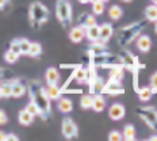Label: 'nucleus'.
<instances>
[{
  "instance_id": "nucleus-45",
  "label": "nucleus",
  "mask_w": 157,
  "mask_h": 141,
  "mask_svg": "<svg viewBox=\"0 0 157 141\" xmlns=\"http://www.w3.org/2000/svg\"><path fill=\"white\" fill-rule=\"evenodd\" d=\"M155 31H156V34H157V22H155Z\"/></svg>"
},
{
  "instance_id": "nucleus-47",
  "label": "nucleus",
  "mask_w": 157,
  "mask_h": 141,
  "mask_svg": "<svg viewBox=\"0 0 157 141\" xmlns=\"http://www.w3.org/2000/svg\"><path fill=\"white\" fill-rule=\"evenodd\" d=\"M95 2H99V0H90V3H95Z\"/></svg>"
},
{
  "instance_id": "nucleus-11",
  "label": "nucleus",
  "mask_w": 157,
  "mask_h": 141,
  "mask_svg": "<svg viewBox=\"0 0 157 141\" xmlns=\"http://www.w3.org/2000/svg\"><path fill=\"white\" fill-rule=\"evenodd\" d=\"M102 94L121 95V94H125V88L122 87V83H113V81H109L107 84H104Z\"/></svg>"
},
{
  "instance_id": "nucleus-4",
  "label": "nucleus",
  "mask_w": 157,
  "mask_h": 141,
  "mask_svg": "<svg viewBox=\"0 0 157 141\" xmlns=\"http://www.w3.org/2000/svg\"><path fill=\"white\" fill-rule=\"evenodd\" d=\"M56 16L58 22L67 27L72 22V4L69 0H57L56 2Z\"/></svg>"
},
{
  "instance_id": "nucleus-24",
  "label": "nucleus",
  "mask_w": 157,
  "mask_h": 141,
  "mask_svg": "<svg viewBox=\"0 0 157 141\" xmlns=\"http://www.w3.org/2000/svg\"><path fill=\"white\" fill-rule=\"evenodd\" d=\"M46 94L49 96V99H60L61 96V88L57 84H48L46 88Z\"/></svg>"
},
{
  "instance_id": "nucleus-5",
  "label": "nucleus",
  "mask_w": 157,
  "mask_h": 141,
  "mask_svg": "<svg viewBox=\"0 0 157 141\" xmlns=\"http://www.w3.org/2000/svg\"><path fill=\"white\" fill-rule=\"evenodd\" d=\"M137 114L152 130H157V110L153 106L138 107Z\"/></svg>"
},
{
  "instance_id": "nucleus-27",
  "label": "nucleus",
  "mask_w": 157,
  "mask_h": 141,
  "mask_svg": "<svg viewBox=\"0 0 157 141\" xmlns=\"http://www.w3.org/2000/svg\"><path fill=\"white\" fill-rule=\"evenodd\" d=\"M80 22H81L80 26H83L84 29L90 27V26L96 25V19H95V16L91 15V14H84V15H81V16H80Z\"/></svg>"
},
{
  "instance_id": "nucleus-49",
  "label": "nucleus",
  "mask_w": 157,
  "mask_h": 141,
  "mask_svg": "<svg viewBox=\"0 0 157 141\" xmlns=\"http://www.w3.org/2000/svg\"><path fill=\"white\" fill-rule=\"evenodd\" d=\"M0 98H2V95H0Z\"/></svg>"
},
{
  "instance_id": "nucleus-10",
  "label": "nucleus",
  "mask_w": 157,
  "mask_h": 141,
  "mask_svg": "<svg viewBox=\"0 0 157 141\" xmlns=\"http://www.w3.org/2000/svg\"><path fill=\"white\" fill-rule=\"evenodd\" d=\"M110 76H109V81L113 83H122L123 77H125V71H123L122 65H114L110 68Z\"/></svg>"
},
{
  "instance_id": "nucleus-29",
  "label": "nucleus",
  "mask_w": 157,
  "mask_h": 141,
  "mask_svg": "<svg viewBox=\"0 0 157 141\" xmlns=\"http://www.w3.org/2000/svg\"><path fill=\"white\" fill-rule=\"evenodd\" d=\"M106 10V3L99 0V2L92 3V14L94 15H102Z\"/></svg>"
},
{
  "instance_id": "nucleus-16",
  "label": "nucleus",
  "mask_w": 157,
  "mask_h": 141,
  "mask_svg": "<svg viewBox=\"0 0 157 141\" xmlns=\"http://www.w3.org/2000/svg\"><path fill=\"white\" fill-rule=\"evenodd\" d=\"M136 92H137V95H138V98H140L141 102H148V100H150L152 96H153V91L149 86H144L141 88L138 87L136 90Z\"/></svg>"
},
{
  "instance_id": "nucleus-34",
  "label": "nucleus",
  "mask_w": 157,
  "mask_h": 141,
  "mask_svg": "<svg viewBox=\"0 0 157 141\" xmlns=\"http://www.w3.org/2000/svg\"><path fill=\"white\" fill-rule=\"evenodd\" d=\"M109 140L110 141H122L123 136H122V133L118 132V130H111L109 133Z\"/></svg>"
},
{
  "instance_id": "nucleus-30",
  "label": "nucleus",
  "mask_w": 157,
  "mask_h": 141,
  "mask_svg": "<svg viewBox=\"0 0 157 141\" xmlns=\"http://www.w3.org/2000/svg\"><path fill=\"white\" fill-rule=\"evenodd\" d=\"M30 44L31 42L29 41L27 38H19V49H21V56H27L29 49H30Z\"/></svg>"
},
{
  "instance_id": "nucleus-13",
  "label": "nucleus",
  "mask_w": 157,
  "mask_h": 141,
  "mask_svg": "<svg viewBox=\"0 0 157 141\" xmlns=\"http://www.w3.org/2000/svg\"><path fill=\"white\" fill-rule=\"evenodd\" d=\"M100 27V35H99V41H102L106 44L109 39L113 37V34H114V27H113V25L109 23V22H106V23H103V25H100L99 26Z\"/></svg>"
},
{
  "instance_id": "nucleus-15",
  "label": "nucleus",
  "mask_w": 157,
  "mask_h": 141,
  "mask_svg": "<svg viewBox=\"0 0 157 141\" xmlns=\"http://www.w3.org/2000/svg\"><path fill=\"white\" fill-rule=\"evenodd\" d=\"M57 109L60 113L63 114H68L73 110V102L69 99V98H61L57 103Z\"/></svg>"
},
{
  "instance_id": "nucleus-18",
  "label": "nucleus",
  "mask_w": 157,
  "mask_h": 141,
  "mask_svg": "<svg viewBox=\"0 0 157 141\" xmlns=\"http://www.w3.org/2000/svg\"><path fill=\"white\" fill-rule=\"evenodd\" d=\"M99 35H100V27L98 23L86 29V37H87V39H90L91 42L98 41V39H99Z\"/></svg>"
},
{
  "instance_id": "nucleus-40",
  "label": "nucleus",
  "mask_w": 157,
  "mask_h": 141,
  "mask_svg": "<svg viewBox=\"0 0 157 141\" xmlns=\"http://www.w3.org/2000/svg\"><path fill=\"white\" fill-rule=\"evenodd\" d=\"M0 141H6V133L0 130Z\"/></svg>"
},
{
  "instance_id": "nucleus-28",
  "label": "nucleus",
  "mask_w": 157,
  "mask_h": 141,
  "mask_svg": "<svg viewBox=\"0 0 157 141\" xmlns=\"http://www.w3.org/2000/svg\"><path fill=\"white\" fill-rule=\"evenodd\" d=\"M41 53H42V45L39 42H31L27 56H30V57H39Z\"/></svg>"
},
{
  "instance_id": "nucleus-8",
  "label": "nucleus",
  "mask_w": 157,
  "mask_h": 141,
  "mask_svg": "<svg viewBox=\"0 0 157 141\" xmlns=\"http://www.w3.org/2000/svg\"><path fill=\"white\" fill-rule=\"evenodd\" d=\"M126 116V109L122 103H113L109 109V117L113 121H121Z\"/></svg>"
},
{
  "instance_id": "nucleus-21",
  "label": "nucleus",
  "mask_w": 157,
  "mask_h": 141,
  "mask_svg": "<svg viewBox=\"0 0 157 141\" xmlns=\"http://www.w3.org/2000/svg\"><path fill=\"white\" fill-rule=\"evenodd\" d=\"M122 136H123V139H125L126 141L136 140L137 132H136V127H134V125H132V123H127V125H125V127H123V132H122Z\"/></svg>"
},
{
  "instance_id": "nucleus-9",
  "label": "nucleus",
  "mask_w": 157,
  "mask_h": 141,
  "mask_svg": "<svg viewBox=\"0 0 157 141\" xmlns=\"http://www.w3.org/2000/svg\"><path fill=\"white\" fill-rule=\"evenodd\" d=\"M136 46L142 53H148L152 49V39L148 34H140L136 39Z\"/></svg>"
},
{
  "instance_id": "nucleus-31",
  "label": "nucleus",
  "mask_w": 157,
  "mask_h": 141,
  "mask_svg": "<svg viewBox=\"0 0 157 141\" xmlns=\"http://www.w3.org/2000/svg\"><path fill=\"white\" fill-rule=\"evenodd\" d=\"M92 95H83L81 96V99H80V106H81V109H84V110H88V109H91V106H92Z\"/></svg>"
},
{
  "instance_id": "nucleus-2",
  "label": "nucleus",
  "mask_w": 157,
  "mask_h": 141,
  "mask_svg": "<svg viewBox=\"0 0 157 141\" xmlns=\"http://www.w3.org/2000/svg\"><path fill=\"white\" fill-rule=\"evenodd\" d=\"M146 25V21H136L132 22V23L123 26V27L119 29V33H118V44L121 46H126V45L132 44V42L138 37L142 33L144 27Z\"/></svg>"
},
{
  "instance_id": "nucleus-36",
  "label": "nucleus",
  "mask_w": 157,
  "mask_h": 141,
  "mask_svg": "<svg viewBox=\"0 0 157 141\" xmlns=\"http://www.w3.org/2000/svg\"><path fill=\"white\" fill-rule=\"evenodd\" d=\"M10 50H12L14 53L21 56V49H19V38L18 39H12L10 44Z\"/></svg>"
},
{
  "instance_id": "nucleus-41",
  "label": "nucleus",
  "mask_w": 157,
  "mask_h": 141,
  "mask_svg": "<svg viewBox=\"0 0 157 141\" xmlns=\"http://www.w3.org/2000/svg\"><path fill=\"white\" fill-rule=\"evenodd\" d=\"M148 140L149 141H157V134H153V136H150Z\"/></svg>"
},
{
  "instance_id": "nucleus-3",
  "label": "nucleus",
  "mask_w": 157,
  "mask_h": 141,
  "mask_svg": "<svg viewBox=\"0 0 157 141\" xmlns=\"http://www.w3.org/2000/svg\"><path fill=\"white\" fill-rule=\"evenodd\" d=\"M49 10L41 2H33L29 7V19L30 25L34 29H39L42 25H45L49 19Z\"/></svg>"
},
{
  "instance_id": "nucleus-22",
  "label": "nucleus",
  "mask_w": 157,
  "mask_h": 141,
  "mask_svg": "<svg viewBox=\"0 0 157 141\" xmlns=\"http://www.w3.org/2000/svg\"><path fill=\"white\" fill-rule=\"evenodd\" d=\"M123 15V10L121 6L118 4H113L111 7L109 8V16L111 21H119Z\"/></svg>"
},
{
  "instance_id": "nucleus-19",
  "label": "nucleus",
  "mask_w": 157,
  "mask_h": 141,
  "mask_svg": "<svg viewBox=\"0 0 157 141\" xmlns=\"http://www.w3.org/2000/svg\"><path fill=\"white\" fill-rule=\"evenodd\" d=\"M18 118H19V123H21V125H23V126L31 125L33 121H34V116H31V114L29 113V111L26 110V109H23V110L19 111Z\"/></svg>"
},
{
  "instance_id": "nucleus-42",
  "label": "nucleus",
  "mask_w": 157,
  "mask_h": 141,
  "mask_svg": "<svg viewBox=\"0 0 157 141\" xmlns=\"http://www.w3.org/2000/svg\"><path fill=\"white\" fill-rule=\"evenodd\" d=\"M78 3H81V4H88L90 0H78Z\"/></svg>"
},
{
  "instance_id": "nucleus-32",
  "label": "nucleus",
  "mask_w": 157,
  "mask_h": 141,
  "mask_svg": "<svg viewBox=\"0 0 157 141\" xmlns=\"http://www.w3.org/2000/svg\"><path fill=\"white\" fill-rule=\"evenodd\" d=\"M4 60H6V63H8V64H15L16 61L19 60V54H16L14 53L12 50H8L4 53Z\"/></svg>"
},
{
  "instance_id": "nucleus-44",
  "label": "nucleus",
  "mask_w": 157,
  "mask_h": 141,
  "mask_svg": "<svg viewBox=\"0 0 157 141\" xmlns=\"http://www.w3.org/2000/svg\"><path fill=\"white\" fill-rule=\"evenodd\" d=\"M121 2H123V3H132L133 0H121Z\"/></svg>"
},
{
  "instance_id": "nucleus-25",
  "label": "nucleus",
  "mask_w": 157,
  "mask_h": 141,
  "mask_svg": "<svg viewBox=\"0 0 157 141\" xmlns=\"http://www.w3.org/2000/svg\"><path fill=\"white\" fill-rule=\"evenodd\" d=\"M145 18L146 21L149 22H157V6L155 4H150V6H146L145 8Z\"/></svg>"
},
{
  "instance_id": "nucleus-43",
  "label": "nucleus",
  "mask_w": 157,
  "mask_h": 141,
  "mask_svg": "<svg viewBox=\"0 0 157 141\" xmlns=\"http://www.w3.org/2000/svg\"><path fill=\"white\" fill-rule=\"evenodd\" d=\"M3 77H4V71H3L2 68H0V80H2Z\"/></svg>"
},
{
  "instance_id": "nucleus-38",
  "label": "nucleus",
  "mask_w": 157,
  "mask_h": 141,
  "mask_svg": "<svg viewBox=\"0 0 157 141\" xmlns=\"http://www.w3.org/2000/svg\"><path fill=\"white\" fill-rule=\"evenodd\" d=\"M18 140H19V137L16 136V134H14V133L6 134V141H18Z\"/></svg>"
},
{
  "instance_id": "nucleus-26",
  "label": "nucleus",
  "mask_w": 157,
  "mask_h": 141,
  "mask_svg": "<svg viewBox=\"0 0 157 141\" xmlns=\"http://www.w3.org/2000/svg\"><path fill=\"white\" fill-rule=\"evenodd\" d=\"M12 94V81H4L0 84V95L2 98H11Z\"/></svg>"
},
{
  "instance_id": "nucleus-23",
  "label": "nucleus",
  "mask_w": 157,
  "mask_h": 141,
  "mask_svg": "<svg viewBox=\"0 0 157 141\" xmlns=\"http://www.w3.org/2000/svg\"><path fill=\"white\" fill-rule=\"evenodd\" d=\"M87 77H88V71L83 67H77L76 71L73 72V79L77 81V83H86L87 81Z\"/></svg>"
},
{
  "instance_id": "nucleus-20",
  "label": "nucleus",
  "mask_w": 157,
  "mask_h": 141,
  "mask_svg": "<svg viewBox=\"0 0 157 141\" xmlns=\"http://www.w3.org/2000/svg\"><path fill=\"white\" fill-rule=\"evenodd\" d=\"M26 86L25 84H22L21 81H12V94H11V96H14V98H21V96H23V95L26 94Z\"/></svg>"
},
{
  "instance_id": "nucleus-46",
  "label": "nucleus",
  "mask_w": 157,
  "mask_h": 141,
  "mask_svg": "<svg viewBox=\"0 0 157 141\" xmlns=\"http://www.w3.org/2000/svg\"><path fill=\"white\" fill-rule=\"evenodd\" d=\"M152 4H155V6H157V0H152Z\"/></svg>"
},
{
  "instance_id": "nucleus-48",
  "label": "nucleus",
  "mask_w": 157,
  "mask_h": 141,
  "mask_svg": "<svg viewBox=\"0 0 157 141\" xmlns=\"http://www.w3.org/2000/svg\"><path fill=\"white\" fill-rule=\"evenodd\" d=\"M102 2H104V3H107V2H110V0H102Z\"/></svg>"
},
{
  "instance_id": "nucleus-6",
  "label": "nucleus",
  "mask_w": 157,
  "mask_h": 141,
  "mask_svg": "<svg viewBox=\"0 0 157 141\" xmlns=\"http://www.w3.org/2000/svg\"><path fill=\"white\" fill-rule=\"evenodd\" d=\"M118 57H119V63L123 69H127L130 72H137V69H138V58L133 53H130L129 50H125Z\"/></svg>"
},
{
  "instance_id": "nucleus-7",
  "label": "nucleus",
  "mask_w": 157,
  "mask_h": 141,
  "mask_svg": "<svg viewBox=\"0 0 157 141\" xmlns=\"http://www.w3.org/2000/svg\"><path fill=\"white\" fill-rule=\"evenodd\" d=\"M61 132L67 140H72L78 136V127L72 118L65 117L63 119V123H61Z\"/></svg>"
},
{
  "instance_id": "nucleus-39",
  "label": "nucleus",
  "mask_w": 157,
  "mask_h": 141,
  "mask_svg": "<svg viewBox=\"0 0 157 141\" xmlns=\"http://www.w3.org/2000/svg\"><path fill=\"white\" fill-rule=\"evenodd\" d=\"M7 3H8V0H0V10H3V8H4Z\"/></svg>"
},
{
  "instance_id": "nucleus-17",
  "label": "nucleus",
  "mask_w": 157,
  "mask_h": 141,
  "mask_svg": "<svg viewBox=\"0 0 157 141\" xmlns=\"http://www.w3.org/2000/svg\"><path fill=\"white\" fill-rule=\"evenodd\" d=\"M104 107H106V99L100 94H96L92 98V106H91V109L94 111H96V113H102L104 110Z\"/></svg>"
},
{
  "instance_id": "nucleus-12",
  "label": "nucleus",
  "mask_w": 157,
  "mask_h": 141,
  "mask_svg": "<svg viewBox=\"0 0 157 141\" xmlns=\"http://www.w3.org/2000/svg\"><path fill=\"white\" fill-rule=\"evenodd\" d=\"M86 38V29L83 26H75L69 31V39L75 44H80Z\"/></svg>"
},
{
  "instance_id": "nucleus-33",
  "label": "nucleus",
  "mask_w": 157,
  "mask_h": 141,
  "mask_svg": "<svg viewBox=\"0 0 157 141\" xmlns=\"http://www.w3.org/2000/svg\"><path fill=\"white\" fill-rule=\"evenodd\" d=\"M25 109L27 110L29 113L31 114V116H34V117H35V116H39V109L37 107V104H35L34 102H31V100H30V102H29L27 104H26Z\"/></svg>"
},
{
  "instance_id": "nucleus-35",
  "label": "nucleus",
  "mask_w": 157,
  "mask_h": 141,
  "mask_svg": "<svg viewBox=\"0 0 157 141\" xmlns=\"http://www.w3.org/2000/svg\"><path fill=\"white\" fill-rule=\"evenodd\" d=\"M149 87L152 88L153 94L157 92V71L155 72V73L150 76V80H149Z\"/></svg>"
},
{
  "instance_id": "nucleus-37",
  "label": "nucleus",
  "mask_w": 157,
  "mask_h": 141,
  "mask_svg": "<svg viewBox=\"0 0 157 141\" xmlns=\"http://www.w3.org/2000/svg\"><path fill=\"white\" fill-rule=\"evenodd\" d=\"M7 121H8V117H7V114H6V111L0 109V125L7 123Z\"/></svg>"
},
{
  "instance_id": "nucleus-1",
  "label": "nucleus",
  "mask_w": 157,
  "mask_h": 141,
  "mask_svg": "<svg viewBox=\"0 0 157 141\" xmlns=\"http://www.w3.org/2000/svg\"><path fill=\"white\" fill-rule=\"evenodd\" d=\"M29 94H30V100L37 104L39 109V116L42 119H48L50 116V99H49L46 90L39 83H31L29 86Z\"/></svg>"
},
{
  "instance_id": "nucleus-14",
  "label": "nucleus",
  "mask_w": 157,
  "mask_h": 141,
  "mask_svg": "<svg viewBox=\"0 0 157 141\" xmlns=\"http://www.w3.org/2000/svg\"><path fill=\"white\" fill-rule=\"evenodd\" d=\"M45 79H46L48 84H57L58 80H60V72L54 67L48 68L46 72H45Z\"/></svg>"
}]
</instances>
